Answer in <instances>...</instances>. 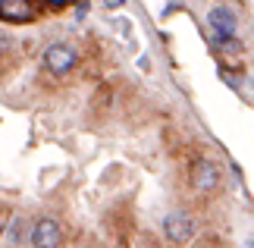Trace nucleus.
<instances>
[{
    "label": "nucleus",
    "instance_id": "obj_1",
    "mask_svg": "<svg viewBox=\"0 0 254 248\" xmlns=\"http://www.w3.org/2000/svg\"><path fill=\"white\" fill-rule=\"evenodd\" d=\"M207 25H210V35H213L217 44L229 47V51L236 47L232 38H236V32H239V19H236V13H232L229 6H213L207 13Z\"/></svg>",
    "mask_w": 254,
    "mask_h": 248
},
{
    "label": "nucleus",
    "instance_id": "obj_2",
    "mask_svg": "<svg viewBox=\"0 0 254 248\" xmlns=\"http://www.w3.org/2000/svg\"><path fill=\"white\" fill-rule=\"evenodd\" d=\"M75 63H79V54H75V47H69V44H51L44 51V66L51 69L54 76H66Z\"/></svg>",
    "mask_w": 254,
    "mask_h": 248
},
{
    "label": "nucleus",
    "instance_id": "obj_3",
    "mask_svg": "<svg viewBox=\"0 0 254 248\" xmlns=\"http://www.w3.org/2000/svg\"><path fill=\"white\" fill-rule=\"evenodd\" d=\"M60 242H63V230L54 217H41L32 226V245L35 248H60Z\"/></svg>",
    "mask_w": 254,
    "mask_h": 248
},
{
    "label": "nucleus",
    "instance_id": "obj_4",
    "mask_svg": "<svg viewBox=\"0 0 254 248\" xmlns=\"http://www.w3.org/2000/svg\"><path fill=\"white\" fill-rule=\"evenodd\" d=\"M163 233H167L170 242H189L191 236H194V220H191L189 214L176 211V214H170L167 220H163Z\"/></svg>",
    "mask_w": 254,
    "mask_h": 248
},
{
    "label": "nucleus",
    "instance_id": "obj_5",
    "mask_svg": "<svg viewBox=\"0 0 254 248\" xmlns=\"http://www.w3.org/2000/svg\"><path fill=\"white\" fill-rule=\"evenodd\" d=\"M35 13L38 9L32 0H0V19L3 22H32Z\"/></svg>",
    "mask_w": 254,
    "mask_h": 248
},
{
    "label": "nucleus",
    "instance_id": "obj_6",
    "mask_svg": "<svg viewBox=\"0 0 254 248\" xmlns=\"http://www.w3.org/2000/svg\"><path fill=\"white\" fill-rule=\"evenodd\" d=\"M191 182L198 192H213L220 185V170L210 161H198L194 164V173H191Z\"/></svg>",
    "mask_w": 254,
    "mask_h": 248
},
{
    "label": "nucleus",
    "instance_id": "obj_7",
    "mask_svg": "<svg viewBox=\"0 0 254 248\" xmlns=\"http://www.w3.org/2000/svg\"><path fill=\"white\" fill-rule=\"evenodd\" d=\"M9 44H13V38H9V35L3 32V28H0V57H3V54L9 51Z\"/></svg>",
    "mask_w": 254,
    "mask_h": 248
},
{
    "label": "nucleus",
    "instance_id": "obj_8",
    "mask_svg": "<svg viewBox=\"0 0 254 248\" xmlns=\"http://www.w3.org/2000/svg\"><path fill=\"white\" fill-rule=\"evenodd\" d=\"M9 236H13V239H19V236H22V217H16V220H13V226H9Z\"/></svg>",
    "mask_w": 254,
    "mask_h": 248
},
{
    "label": "nucleus",
    "instance_id": "obj_9",
    "mask_svg": "<svg viewBox=\"0 0 254 248\" xmlns=\"http://www.w3.org/2000/svg\"><path fill=\"white\" fill-rule=\"evenodd\" d=\"M126 3V0H104V6H110V9H120Z\"/></svg>",
    "mask_w": 254,
    "mask_h": 248
},
{
    "label": "nucleus",
    "instance_id": "obj_10",
    "mask_svg": "<svg viewBox=\"0 0 254 248\" xmlns=\"http://www.w3.org/2000/svg\"><path fill=\"white\" fill-rule=\"evenodd\" d=\"M51 3H69V0H51Z\"/></svg>",
    "mask_w": 254,
    "mask_h": 248
},
{
    "label": "nucleus",
    "instance_id": "obj_11",
    "mask_svg": "<svg viewBox=\"0 0 254 248\" xmlns=\"http://www.w3.org/2000/svg\"><path fill=\"white\" fill-rule=\"evenodd\" d=\"M248 248H254V242H251V245H248Z\"/></svg>",
    "mask_w": 254,
    "mask_h": 248
},
{
    "label": "nucleus",
    "instance_id": "obj_12",
    "mask_svg": "<svg viewBox=\"0 0 254 248\" xmlns=\"http://www.w3.org/2000/svg\"><path fill=\"white\" fill-rule=\"evenodd\" d=\"M0 230H3V223H0Z\"/></svg>",
    "mask_w": 254,
    "mask_h": 248
}]
</instances>
